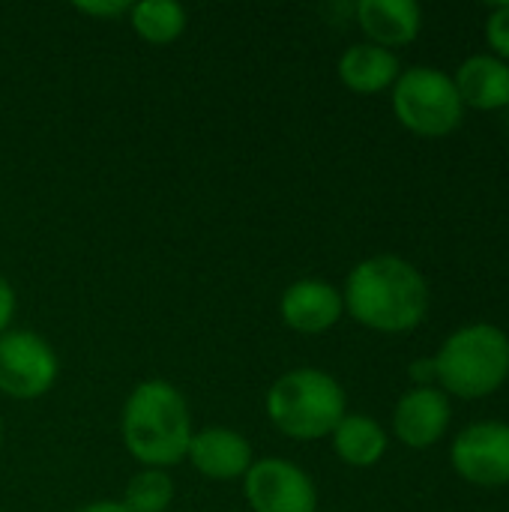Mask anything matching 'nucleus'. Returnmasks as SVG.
<instances>
[{
    "mask_svg": "<svg viewBox=\"0 0 509 512\" xmlns=\"http://www.w3.org/2000/svg\"><path fill=\"white\" fill-rule=\"evenodd\" d=\"M453 84L462 96V105L480 111H495L509 105V66L495 54L468 57L459 66Z\"/></svg>",
    "mask_w": 509,
    "mask_h": 512,
    "instance_id": "13",
    "label": "nucleus"
},
{
    "mask_svg": "<svg viewBox=\"0 0 509 512\" xmlns=\"http://www.w3.org/2000/svg\"><path fill=\"white\" fill-rule=\"evenodd\" d=\"M333 447L342 462L354 468H372L387 453V432L372 417L345 414L342 423L333 429Z\"/></svg>",
    "mask_w": 509,
    "mask_h": 512,
    "instance_id": "15",
    "label": "nucleus"
},
{
    "mask_svg": "<svg viewBox=\"0 0 509 512\" xmlns=\"http://www.w3.org/2000/svg\"><path fill=\"white\" fill-rule=\"evenodd\" d=\"M123 444L147 468H168L186 459L192 441V417L183 393L162 381L138 384L123 408Z\"/></svg>",
    "mask_w": 509,
    "mask_h": 512,
    "instance_id": "2",
    "label": "nucleus"
},
{
    "mask_svg": "<svg viewBox=\"0 0 509 512\" xmlns=\"http://www.w3.org/2000/svg\"><path fill=\"white\" fill-rule=\"evenodd\" d=\"M0 447H3V420H0Z\"/></svg>",
    "mask_w": 509,
    "mask_h": 512,
    "instance_id": "23",
    "label": "nucleus"
},
{
    "mask_svg": "<svg viewBox=\"0 0 509 512\" xmlns=\"http://www.w3.org/2000/svg\"><path fill=\"white\" fill-rule=\"evenodd\" d=\"M267 417L294 441L327 438L345 417V390L321 369H291L273 381Z\"/></svg>",
    "mask_w": 509,
    "mask_h": 512,
    "instance_id": "3",
    "label": "nucleus"
},
{
    "mask_svg": "<svg viewBox=\"0 0 509 512\" xmlns=\"http://www.w3.org/2000/svg\"><path fill=\"white\" fill-rule=\"evenodd\" d=\"M486 39L495 48V54L509 57V3H498L486 21Z\"/></svg>",
    "mask_w": 509,
    "mask_h": 512,
    "instance_id": "18",
    "label": "nucleus"
},
{
    "mask_svg": "<svg viewBox=\"0 0 509 512\" xmlns=\"http://www.w3.org/2000/svg\"><path fill=\"white\" fill-rule=\"evenodd\" d=\"M186 459L207 480L225 483V480L246 477V471L252 468V444L243 435H237L234 429L210 426V429L192 432Z\"/></svg>",
    "mask_w": 509,
    "mask_h": 512,
    "instance_id": "10",
    "label": "nucleus"
},
{
    "mask_svg": "<svg viewBox=\"0 0 509 512\" xmlns=\"http://www.w3.org/2000/svg\"><path fill=\"white\" fill-rule=\"evenodd\" d=\"M339 78L354 93H381L399 78V57L381 45L360 42L339 57Z\"/></svg>",
    "mask_w": 509,
    "mask_h": 512,
    "instance_id": "14",
    "label": "nucleus"
},
{
    "mask_svg": "<svg viewBox=\"0 0 509 512\" xmlns=\"http://www.w3.org/2000/svg\"><path fill=\"white\" fill-rule=\"evenodd\" d=\"M129 21L144 42L165 45L186 30V9L174 0H141L129 6Z\"/></svg>",
    "mask_w": 509,
    "mask_h": 512,
    "instance_id": "16",
    "label": "nucleus"
},
{
    "mask_svg": "<svg viewBox=\"0 0 509 512\" xmlns=\"http://www.w3.org/2000/svg\"><path fill=\"white\" fill-rule=\"evenodd\" d=\"M75 512H129L123 507V501H96V504H87Z\"/></svg>",
    "mask_w": 509,
    "mask_h": 512,
    "instance_id": "22",
    "label": "nucleus"
},
{
    "mask_svg": "<svg viewBox=\"0 0 509 512\" xmlns=\"http://www.w3.org/2000/svg\"><path fill=\"white\" fill-rule=\"evenodd\" d=\"M246 501L255 512H315L318 492L309 474L285 459H261L243 477Z\"/></svg>",
    "mask_w": 509,
    "mask_h": 512,
    "instance_id": "7",
    "label": "nucleus"
},
{
    "mask_svg": "<svg viewBox=\"0 0 509 512\" xmlns=\"http://www.w3.org/2000/svg\"><path fill=\"white\" fill-rule=\"evenodd\" d=\"M411 378L420 381V384L435 381V360H417V363L411 366Z\"/></svg>",
    "mask_w": 509,
    "mask_h": 512,
    "instance_id": "21",
    "label": "nucleus"
},
{
    "mask_svg": "<svg viewBox=\"0 0 509 512\" xmlns=\"http://www.w3.org/2000/svg\"><path fill=\"white\" fill-rule=\"evenodd\" d=\"M393 111L405 129L426 138H441L462 123L465 105L447 72L435 66H411L396 78Z\"/></svg>",
    "mask_w": 509,
    "mask_h": 512,
    "instance_id": "5",
    "label": "nucleus"
},
{
    "mask_svg": "<svg viewBox=\"0 0 509 512\" xmlns=\"http://www.w3.org/2000/svg\"><path fill=\"white\" fill-rule=\"evenodd\" d=\"M57 381V354L30 330L0 336V393L12 399H39Z\"/></svg>",
    "mask_w": 509,
    "mask_h": 512,
    "instance_id": "6",
    "label": "nucleus"
},
{
    "mask_svg": "<svg viewBox=\"0 0 509 512\" xmlns=\"http://www.w3.org/2000/svg\"><path fill=\"white\" fill-rule=\"evenodd\" d=\"M450 426V402L435 387H417L405 393L393 414V432L402 444L423 450L441 441Z\"/></svg>",
    "mask_w": 509,
    "mask_h": 512,
    "instance_id": "11",
    "label": "nucleus"
},
{
    "mask_svg": "<svg viewBox=\"0 0 509 512\" xmlns=\"http://www.w3.org/2000/svg\"><path fill=\"white\" fill-rule=\"evenodd\" d=\"M171 501H174V483L168 474L156 468L135 474L123 495V507L129 512H165Z\"/></svg>",
    "mask_w": 509,
    "mask_h": 512,
    "instance_id": "17",
    "label": "nucleus"
},
{
    "mask_svg": "<svg viewBox=\"0 0 509 512\" xmlns=\"http://www.w3.org/2000/svg\"><path fill=\"white\" fill-rule=\"evenodd\" d=\"M453 468L474 486H507L509 483V426L507 423H474L453 441Z\"/></svg>",
    "mask_w": 509,
    "mask_h": 512,
    "instance_id": "8",
    "label": "nucleus"
},
{
    "mask_svg": "<svg viewBox=\"0 0 509 512\" xmlns=\"http://www.w3.org/2000/svg\"><path fill=\"white\" fill-rule=\"evenodd\" d=\"M420 6L414 0H363L357 3V21L372 45L399 48L420 33Z\"/></svg>",
    "mask_w": 509,
    "mask_h": 512,
    "instance_id": "12",
    "label": "nucleus"
},
{
    "mask_svg": "<svg viewBox=\"0 0 509 512\" xmlns=\"http://www.w3.org/2000/svg\"><path fill=\"white\" fill-rule=\"evenodd\" d=\"M279 312L291 330L303 336H318V333H327L342 318L345 303H342V294L330 282L297 279L294 285L285 288Z\"/></svg>",
    "mask_w": 509,
    "mask_h": 512,
    "instance_id": "9",
    "label": "nucleus"
},
{
    "mask_svg": "<svg viewBox=\"0 0 509 512\" xmlns=\"http://www.w3.org/2000/svg\"><path fill=\"white\" fill-rule=\"evenodd\" d=\"M432 360L435 378L447 387V393L483 399L507 381L509 339L492 324H471L456 330Z\"/></svg>",
    "mask_w": 509,
    "mask_h": 512,
    "instance_id": "4",
    "label": "nucleus"
},
{
    "mask_svg": "<svg viewBox=\"0 0 509 512\" xmlns=\"http://www.w3.org/2000/svg\"><path fill=\"white\" fill-rule=\"evenodd\" d=\"M12 315H15V291H12L9 279L0 273V336L6 333Z\"/></svg>",
    "mask_w": 509,
    "mask_h": 512,
    "instance_id": "20",
    "label": "nucleus"
},
{
    "mask_svg": "<svg viewBox=\"0 0 509 512\" xmlns=\"http://www.w3.org/2000/svg\"><path fill=\"white\" fill-rule=\"evenodd\" d=\"M345 309L354 321L378 333L414 330L429 309L426 279L399 255H375L360 261L345 282Z\"/></svg>",
    "mask_w": 509,
    "mask_h": 512,
    "instance_id": "1",
    "label": "nucleus"
},
{
    "mask_svg": "<svg viewBox=\"0 0 509 512\" xmlns=\"http://www.w3.org/2000/svg\"><path fill=\"white\" fill-rule=\"evenodd\" d=\"M129 6L132 3H126V0H114V3H75L78 12H87L93 18H117L123 12H129Z\"/></svg>",
    "mask_w": 509,
    "mask_h": 512,
    "instance_id": "19",
    "label": "nucleus"
}]
</instances>
